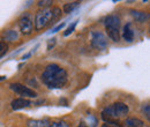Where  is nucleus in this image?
<instances>
[{"mask_svg": "<svg viewBox=\"0 0 150 127\" xmlns=\"http://www.w3.org/2000/svg\"><path fill=\"white\" fill-rule=\"evenodd\" d=\"M67 79H68L67 72L57 64L47 65L45 71L42 74L43 82L51 89L62 88L67 83Z\"/></svg>", "mask_w": 150, "mask_h": 127, "instance_id": "obj_1", "label": "nucleus"}, {"mask_svg": "<svg viewBox=\"0 0 150 127\" xmlns=\"http://www.w3.org/2000/svg\"><path fill=\"white\" fill-rule=\"evenodd\" d=\"M128 112H129V108L125 103H114L103 111L102 117L104 120L111 121L113 119L125 117L126 114H128Z\"/></svg>", "mask_w": 150, "mask_h": 127, "instance_id": "obj_2", "label": "nucleus"}, {"mask_svg": "<svg viewBox=\"0 0 150 127\" xmlns=\"http://www.w3.org/2000/svg\"><path fill=\"white\" fill-rule=\"evenodd\" d=\"M52 21V12L51 9L39 11L35 16V27L37 30H42Z\"/></svg>", "mask_w": 150, "mask_h": 127, "instance_id": "obj_3", "label": "nucleus"}, {"mask_svg": "<svg viewBox=\"0 0 150 127\" xmlns=\"http://www.w3.org/2000/svg\"><path fill=\"white\" fill-rule=\"evenodd\" d=\"M91 45L96 50H105L108 48V38L103 33L95 31L91 36Z\"/></svg>", "mask_w": 150, "mask_h": 127, "instance_id": "obj_4", "label": "nucleus"}, {"mask_svg": "<svg viewBox=\"0 0 150 127\" xmlns=\"http://www.w3.org/2000/svg\"><path fill=\"white\" fill-rule=\"evenodd\" d=\"M9 87H11V89L14 91V92L19 94L20 96L30 97V98H35V97H37L36 91H34L33 89H30V88H28V87H24V86L21 84V83H12ZM24 97H23V98H24Z\"/></svg>", "mask_w": 150, "mask_h": 127, "instance_id": "obj_5", "label": "nucleus"}, {"mask_svg": "<svg viewBox=\"0 0 150 127\" xmlns=\"http://www.w3.org/2000/svg\"><path fill=\"white\" fill-rule=\"evenodd\" d=\"M19 27L20 31L23 35H30L31 31H33V28H34V23H33L31 18H29L28 15H24V16H22V18H20Z\"/></svg>", "mask_w": 150, "mask_h": 127, "instance_id": "obj_6", "label": "nucleus"}, {"mask_svg": "<svg viewBox=\"0 0 150 127\" xmlns=\"http://www.w3.org/2000/svg\"><path fill=\"white\" fill-rule=\"evenodd\" d=\"M105 27H106V29H119L120 18L115 15H109L105 18Z\"/></svg>", "mask_w": 150, "mask_h": 127, "instance_id": "obj_7", "label": "nucleus"}, {"mask_svg": "<svg viewBox=\"0 0 150 127\" xmlns=\"http://www.w3.org/2000/svg\"><path fill=\"white\" fill-rule=\"evenodd\" d=\"M31 105V102L27 98H16L12 102V109L13 110H20V109H24V108H28Z\"/></svg>", "mask_w": 150, "mask_h": 127, "instance_id": "obj_8", "label": "nucleus"}, {"mask_svg": "<svg viewBox=\"0 0 150 127\" xmlns=\"http://www.w3.org/2000/svg\"><path fill=\"white\" fill-rule=\"evenodd\" d=\"M50 121L47 119H30L27 123L28 127H49L50 126Z\"/></svg>", "mask_w": 150, "mask_h": 127, "instance_id": "obj_9", "label": "nucleus"}, {"mask_svg": "<svg viewBox=\"0 0 150 127\" xmlns=\"http://www.w3.org/2000/svg\"><path fill=\"white\" fill-rule=\"evenodd\" d=\"M132 16L135 18V21L140 22V23H143L148 20V14L144 13V12H140V11H132Z\"/></svg>", "mask_w": 150, "mask_h": 127, "instance_id": "obj_10", "label": "nucleus"}, {"mask_svg": "<svg viewBox=\"0 0 150 127\" xmlns=\"http://www.w3.org/2000/svg\"><path fill=\"white\" fill-rule=\"evenodd\" d=\"M124 39L126 42H128V43L133 42V39H134V31L131 29V24L129 23L126 24L125 28H124Z\"/></svg>", "mask_w": 150, "mask_h": 127, "instance_id": "obj_11", "label": "nucleus"}, {"mask_svg": "<svg viewBox=\"0 0 150 127\" xmlns=\"http://www.w3.org/2000/svg\"><path fill=\"white\" fill-rule=\"evenodd\" d=\"M4 38L7 42H15L19 38V34L15 30H7V31L4 33Z\"/></svg>", "mask_w": 150, "mask_h": 127, "instance_id": "obj_12", "label": "nucleus"}, {"mask_svg": "<svg viewBox=\"0 0 150 127\" xmlns=\"http://www.w3.org/2000/svg\"><path fill=\"white\" fill-rule=\"evenodd\" d=\"M126 127H142L143 126V121L140 120L139 118H128L125 121Z\"/></svg>", "mask_w": 150, "mask_h": 127, "instance_id": "obj_13", "label": "nucleus"}, {"mask_svg": "<svg viewBox=\"0 0 150 127\" xmlns=\"http://www.w3.org/2000/svg\"><path fill=\"white\" fill-rule=\"evenodd\" d=\"M77 6H80V2H79V1L65 4V5H64V13H66V14H69V13H72V12L74 11L75 8L77 7Z\"/></svg>", "mask_w": 150, "mask_h": 127, "instance_id": "obj_14", "label": "nucleus"}, {"mask_svg": "<svg viewBox=\"0 0 150 127\" xmlns=\"http://www.w3.org/2000/svg\"><path fill=\"white\" fill-rule=\"evenodd\" d=\"M109 37L112 39L113 42H119L120 39V34H119V29H106Z\"/></svg>", "mask_w": 150, "mask_h": 127, "instance_id": "obj_15", "label": "nucleus"}, {"mask_svg": "<svg viewBox=\"0 0 150 127\" xmlns=\"http://www.w3.org/2000/svg\"><path fill=\"white\" fill-rule=\"evenodd\" d=\"M87 123H88L87 124L88 127H96V125H97V119H96V117L89 114L88 118H87Z\"/></svg>", "mask_w": 150, "mask_h": 127, "instance_id": "obj_16", "label": "nucleus"}, {"mask_svg": "<svg viewBox=\"0 0 150 127\" xmlns=\"http://www.w3.org/2000/svg\"><path fill=\"white\" fill-rule=\"evenodd\" d=\"M52 21H51V23H54V21H56L57 18L60 16V13H61V11H60V8H58V7H54L52 11Z\"/></svg>", "mask_w": 150, "mask_h": 127, "instance_id": "obj_17", "label": "nucleus"}, {"mask_svg": "<svg viewBox=\"0 0 150 127\" xmlns=\"http://www.w3.org/2000/svg\"><path fill=\"white\" fill-rule=\"evenodd\" d=\"M76 24H77V21H74V22H73V23H72V24H71V26H69V27L66 29V31L64 33V35H65V36H68V35H71V34L74 31Z\"/></svg>", "mask_w": 150, "mask_h": 127, "instance_id": "obj_18", "label": "nucleus"}, {"mask_svg": "<svg viewBox=\"0 0 150 127\" xmlns=\"http://www.w3.org/2000/svg\"><path fill=\"white\" fill-rule=\"evenodd\" d=\"M49 127H69V125L66 121H54V123H51Z\"/></svg>", "mask_w": 150, "mask_h": 127, "instance_id": "obj_19", "label": "nucleus"}, {"mask_svg": "<svg viewBox=\"0 0 150 127\" xmlns=\"http://www.w3.org/2000/svg\"><path fill=\"white\" fill-rule=\"evenodd\" d=\"M51 5H52V1H51V0L38 1V6H39V7H47V6H51Z\"/></svg>", "mask_w": 150, "mask_h": 127, "instance_id": "obj_20", "label": "nucleus"}, {"mask_svg": "<svg viewBox=\"0 0 150 127\" xmlns=\"http://www.w3.org/2000/svg\"><path fill=\"white\" fill-rule=\"evenodd\" d=\"M142 111H143V113L146 114V117L149 119V118H150V105H149V104L143 105V109H142Z\"/></svg>", "mask_w": 150, "mask_h": 127, "instance_id": "obj_21", "label": "nucleus"}, {"mask_svg": "<svg viewBox=\"0 0 150 127\" xmlns=\"http://www.w3.org/2000/svg\"><path fill=\"white\" fill-rule=\"evenodd\" d=\"M56 38H52V39H49V42H47V50L50 51L54 45H56Z\"/></svg>", "mask_w": 150, "mask_h": 127, "instance_id": "obj_22", "label": "nucleus"}, {"mask_svg": "<svg viewBox=\"0 0 150 127\" xmlns=\"http://www.w3.org/2000/svg\"><path fill=\"white\" fill-rule=\"evenodd\" d=\"M65 26H66V22H62V23H60L59 26H57L54 29H52V33H53V34H54V33H58V31H59V30H61V29H62Z\"/></svg>", "mask_w": 150, "mask_h": 127, "instance_id": "obj_23", "label": "nucleus"}, {"mask_svg": "<svg viewBox=\"0 0 150 127\" xmlns=\"http://www.w3.org/2000/svg\"><path fill=\"white\" fill-rule=\"evenodd\" d=\"M34 51H35V50L33 49V51H31V52H28V53H25V55H23V57H22V60H25V59H28V58H30V57L33 55V53H34Z\"/></svg>", "mask_w": 150, "mask_h": 127, "instance_id": "obj_24", "label": "nucleus"}, {"mask_svg": "<svg viewBox=\"0 0 150 127\" xmlns=\"http://www.w3.org/2000/svg\"><path fill=\"white\" fill-rule=\"evenodd\" d=\"M2 50H4V45H2V43L0 42V53L2 52Z\"/></svg>", "mask_w": 150, "mask_h": 127, "instance_id": "obj_25", "label": "nucleus"}]
</instances>
